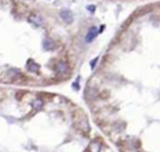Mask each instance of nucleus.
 Listing matches in <instances>:
<instances>
[{
	"instance_id": "obj_1",
	"label": "nucleus",
	"mask_w": 160,
	"mask_h": 152,
	"mask_svg": "<svg viewBox=\"0 0 160 152\" xmlns=\"http://www.w3.org/2000/svg\"><path fill=\"white\" fill-rule=\"evenodd\" d=\"M29 21L33 24V25L35 26H42L43 25V18L38 14H30L29 15Z\"/></svg>"
},
{
	"instance_id": "obj_2",
	"label": "nucleus",
	"mask_w": 160,
	"mask_h": 152,
	"mask_svg": "<svg viewBox=\"0 0 160 152\" xmlns=\"http://www.w3.org/2000/svg\"><path fill=\"white\" fill-rule=\"evenodd\" d=\"M60 18L63 19V21L64 23H71L73 21V13L70 11V10H66V9H64V10H61L60 11Z\"/></svg>"
},
{
	"instance_id": "obj_3",
	"label": "nucleus",
	"mask_w": 160,
	"mask_h": 152,
	"mask_svg": "<svg viewBox=\"0 0 160 152\" xmlns=\"http://www.w3.org/2000/svg\"><path fill=\"white\" fill-rule=\"evenodd\" d=\"M79 129H80V131H83L84 133H88L90 131V126H89V122H88V120H86V117L85 116H83L80 119V121H79Z\"/></svg>"
},
{
	"instance_id": "obj_4",
	"label": "nucleus",
	"mask_w": 160,
	"mask_h": 152,
	"mask_svg": "<svg viewBox=\"0 0 160 152\" xmlns=\"http://www.w3.org/2000/svg\"><path fill=\"white\" fill-rule=\"evenodd\" d=\"M98 34H99V29H98V27H95V26L90 27L89 33H88L86 36H85V41H86V43H90V41H93Z\"/></svg>"
},
{
	"instance_id": "obj_5",
	"label": "nucleus",
	"mask_w": 160,
	"mask_h": 152,
	"mask_svg": "<svg viewBox=\"0 0 160 152\" xmlns=\"http://www.w3.org/2000/svg\"><path fill=\"white\" fill-rule=\"evenodd\" d=\"M54 69H55V71H58L59 74H66L68 70H69V66H68V64L64 63V61H59Z\"/></svg>"
},
{
	"instance_id": "obj_6",
	"label": "nucleus",
	"mask_w": 160,
	"mask_h": 152,
	"mask_svg": "<svg viewBox=\"0 0 160 152\" xmlns=\"http://www.w3.org/2000/svg\"><path fill=\"white\" fill-rule=\"evenodd\" d=\"M43 46L45 50H55L56 49V44L54 43L53 39H45L43 41Z\"/></svg>"
},
{
	"instance_id": "obj_7",
	"label": "nucleus",
	"mask_w": 160,
	"mask_h": 152,
	"mask_svg": "<svg viewBox=\"0 0 160 152\" xmlns=\"http://www.w3.org/2000/svg\"><path fill=\"white\" fill-rule=\"evenodd\" d=\"M26 66H28V70L31 71V72H39V64H36L34 60H28V63H26Z\"/></svg>"
},
{
	"instance_id": "obj_8",
	"label": "nucleus",
	"mask_w": 160,
	"mask_h": 152,
	"mask_svg": "<svg viewBox=\"0 0 160 152\" xmlns=\"http://www.w3.org/2000/svg\"><path fill=\"white\" fill-rule=\"evenodd\" d=\"M100 150H101V145H100V142H98V141H93V142L89 145L90 152H100Z\"/></svg>"
},
{
	"instance_id": "obj_9",
	"label": "nucleus",
	"mask_w": 160,
	"mask_h": 152,
	"mask_svg": "<svg viewBox=\"0 0 160 152\" xmlns=\"http://www.w3.org/2000/svg\"><path fill=\"white\" fill-rule=\"evenodd\" d=\"M31 106H33V109H35V110H40V109H43V106H44V101L40 99H35L31 101Z\"/></svg>"
},
{
	"instance_id": "obj_10",
	"label": "nucleus",
	"mask_w": 160,
	"mask_h": 152,
	"mask_svg": "<svg viewBox=\"0 0 160 152\" xmlns=\"http://www.w3.org/2000/svg\"><path fill=\"white\" fill-rule=\"evenodd\" d=\"M85 95H86V96L90 95L91 99H95V96H96V91H95L94 89H90V87H89V89L86 90V92H85Z\"/></svg>"
},
{
	"instance_id": "obj_11",
	"label": "nucleus",
	"mask_w": 160,
	"mask_h": 152,
	"mask_svg": "<svg viewBox=\"0 0 160 152\" xmlns=\"http://www.w3.org/2000/svg\"><path fill=\"white\" fill-rule=\"evenodd\" d=\"M86 9H88V11H91V13L95 11V6H94V5H89Z\"/></svg>"
},
{
	"instance_id": "obj_12",
	"label": "nucleus",
	"mask_w": 160,
	"mask_h": 152,
	"mask_svg": "<svg viewBox=\"0 0 160 152\" xmlns=\"http://www.w3.org/2000/svg\"><path fill=\"white\" fill-rule=\"evenodd\" d=\"M96 61H98V59H94V60H93V61H91V64H90V66H91V67H94V66H95V64H96Z\"/></svg>"
}]
</instances>
